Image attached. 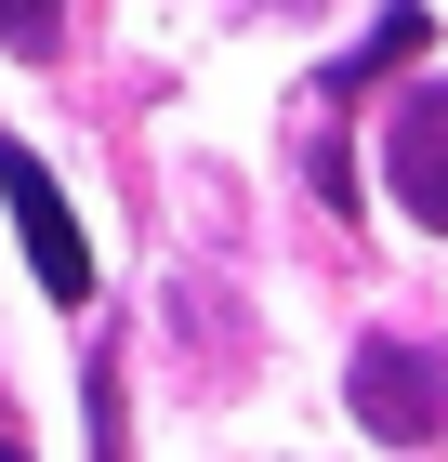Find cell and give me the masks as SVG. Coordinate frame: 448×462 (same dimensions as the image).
I'll use <instances>...</instances> for the list:
<instances>
[{
	"label": "cell",
	"instance_id": "obj_5",
	"mask_svg": "<svg viewBox=\"0 0 448 462\" xmlns=\"http://www.w3.org/2000/svg\"><path fill=\"white\" fill-rule=\"evenodd\" d=\"M67 40V0H0V53H53Z\"/></svg>",
	"mask_w": 448,
	"mask_h": 462
},
{
	"label": "cell",
	"instance_id": "obj_1",
	"mask_svg": "<svg viewBox=\"0 0 448 462\" xmlns=\"http://www.w3.org/2000/svg\"><path fill=\"white\" fill-rule=\"evenodd\" d=\"M343 410L382 436V449H435L448 436V356L409 344V330H370V344L343 356Z\"/></svg>",
	"mask_w": 448,
	"mask_h": 462
},
{
	"label": "cell",
	"instance_id": "obj_4",
	"mask_svg": "<svg viewBox=\"0 0 448 462\" xmlns=\"http://www.w3.org/2000/svg\"><path fill=\"white\" fill-rule=\"evenodd\" d=\"M422 40H435V14H422V0H382V14H370V40H356L343 67H330V93H370V79L422 67Z\"/></svg>",
	"mask_w": 448,
	"mask_h": 462
},
{
	"label": "cell",
	"instance_id": "obj_3",
	"mask_svg": "<svg viewBox=\"0 0 448 462\" xmlns=\"http://www.w3.org/2000/svg\"><path fill=\"white\" fill-rule=\"evenodd\" d=\"M382 185H396V212L422 238H448V79H422L409 106L382 119Z\"/></svg>",
	"mask_w": 448,
	"mask_h": 462
},
{
	"label": "cell",
	"instance_id": "obj_7",
	"mask_svg": "<svg viewBox=\"0 0 448 462\" xmlns=\"http://www.w3.org/2000/svg\"><path fill=\"white\" fill-rule=\"evenodd\" d=\"M277 14H316V0H277Z\"/></svg>",
	"mask_w": 448,
	"mask_h": 462
},
{
	"label": "cell",
	"instance_id": "obj_6",
	"mask_svg": "<svg viewBox=\"0 0 448 462\" xmlns=\"http://www.w3.org/2000/svg\"><path fill=\"white\" fill-rule=\"evenodd\" d=\"M133 436V410H119V356H93V449H119Z\"/></svg>",
	"mask_w": 448,
	"mask_h": 462
},
{
	"label": "cell",
	"instance_id": "obj_2",
	"mask_svg": "<svg viewBox=\"0 0 448 462\" xmlns=\"http://www.w3.org/2000/svg\"><path fill=\"white\" fill-rule=\"evenodd\" d=\"M0 199H14V238H27V278L53 291V304H93V251H79V212L53 199V172H40V145L0 133Z\"/></svg>",
	"mask_w": 448,
	"mask_h": 462
}]
</instances>
